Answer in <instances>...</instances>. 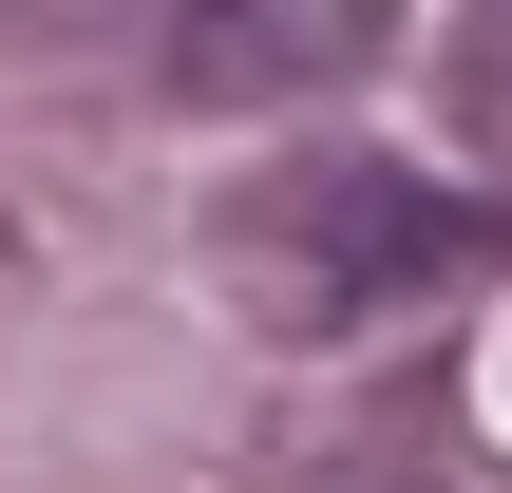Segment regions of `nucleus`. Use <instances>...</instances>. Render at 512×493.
I'll list each match as a JSON object with an SVG mask.
<instances>
[{"instance_id": "1", "label": "nucleus", "mask_w": 512, "mask_h": 493, "mask_svg": "<svg viewBox=\"0 0 512 493\" xmlns=\"http://www.w3.org/2000/svg\"><path fill=\"white\" fill-rule=\"evenodd\" d=\"M512 247V209H437L418 171H285L266 209H228V266L285 304V323H361L380 285H437V266H494Z\"/></svg>"}, {"instance_id": "2", "label": "nucleus", "mask_w": 512, "mask_h": 493, "mask_svg": "<svg viewBox=\"0 0 512 493\" xmlns=\"http://www.w3.org/2000/svg\"><path fill=\"white\" fill-rule=\"evenodd\" d=\"M380 38H399V0H171V95L285 114V95L380 76Z\"/></svg>"}, {"instance_id": "3", "label": "nucleus", "mask_w": 512, "mask_h": 493, "mask_svg": "<svg viewBox=\"0 0 512 493\" xmlns=\"http://www.w3.org/2000/svg\"><path fill=\"white\" fill-rule=\"evenodd\" d=\"M95 19H133V0H0V38H95Z\"/></svg>"}, {"instance_id": "4", "label": "nucleus", "mask_w": 512, "mask_h": 493, "mask_svg": "<svg viewBox=\"0 0 512 493\" xmlns=\"http://www.w3.org/2000/svg\"><path fill=\"white\" fill-rule=\"evenodd\" d=\"M475 114H494V133H512V0H494V19H475Z\"/></svg>"}]
</instances>
